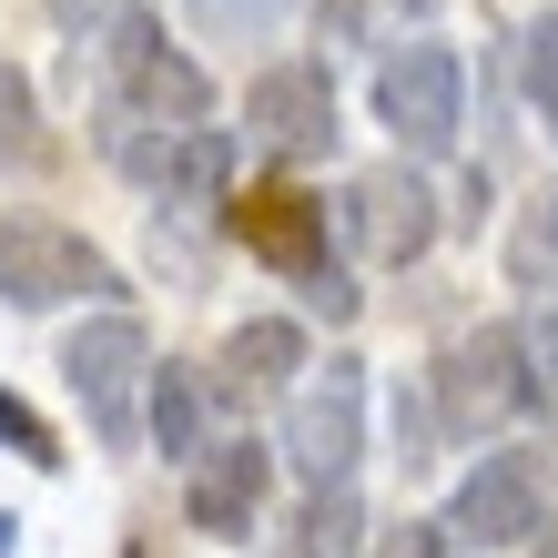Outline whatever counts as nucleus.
<instances>
[{
	"label": "nucleus",
	"instance_id": "2eb2a0df",
	"mask_svg": "<svg viewBox=\"0 0 558 558\" xmlns=\"http://www.w3.org/2000/svg\"><path fill=\"white\" fill-rule=\"evenodd\" d=\"M355 529H366L355 487H315L305 518H294V548H305V558H355Z\"/></svg>",
	"mask_w": 558,
	"mask_h": 558
},
{
	"label": "nucleus",
	"instance_id": "6e6552de",
	"mask_svg": "<svg viewBox=\"0 0 558 558\" xmlns=\"http://www.w3.org/2000/svg\"><path fill=\"white\" fill-rule=\"evenodd\" d=\"M355 447H366V366L355 355H325V376L284 416V457L305 468V487H345Z\"/></svg>",
	"mask_w": 558,
	"mask_h": 558
},
{
	"label": "nucleus",
	"instance_id": "4be33fe9",
	"mask_svg": "<svg viewBox=\"0 0 558 558\" xmlns=\"http://www.w3.org/2000/svg\"><path fill=\"white\" fill-rule=\"evenodd\" d=\"M204 11H214V21H244V31H265L275 11H294V0H204Z\"/></svg>",
	"mask_w": 558,
	"mask_h": 558
},
{
	"label": "nucleus",
	"instance_id": "f3484780",
	"mask_svg": "<svg viewBox=\"0 0 558 558\" xmlns=\"http://www.w3.org/2000/svg\"><path fill=\"white\" fill-rule=\"evenodd\" d=\"M518 61H529V102H538V122L558 133V11L529 21V51H518Z\"/></svg>",
	"mask_w": 558,
	"mask_h": 558
},
{
	"label": "nucleus",
	"instance_id": "423d86ee",
	"mask_svg": "<svg viewBox=\"0 0 558 558\" xmlns=\"http://www.w3.org/2000/svg\"><path fill=\"white\" fill-rule=\"evenodd\" d=\"M538 518H548V468L529 447H498V457H477V468L457 477L437 529L468 538V548H518V538H538Z\"/></svg>",
	"mask_w": 558,
	"mask_h": 558
},
{
	"label": "nucleus",
	"instance_id": "a211bd4d",
	"mask_svg": "<svg viewBox=\"0 0 558 558\" xmlns=\"http://www.w3.org/2000/svg\"><path fill=\"white\" fill-rule=\"evenodd\" d=\"M31 153H41V133H31V72L0 61V162H31Z\"/></svg>",
	"mask_w": 558,
	"mask_h": 558
},
{
	"label": "nucleus",
	"instance_id": "f257e3e1",
	"mask_svg": "<svg viewBox=\"0 0 558 558\" xmlns=\"http://www.w3.org/2000/svg\"><path fill=\"white\" fill-rule=\"evenodd\" d=\"M234 234H244L254 265H275L284 284H305V305H325V325H355L366 294L345 284V254H336V234H325V204H315V193L254 183L244 204H234Z\"/></svg>",
	"mask_w": 558,
	"mask_h": 558
},
{
	"label": "nucleus",
	"instance_id": "20e7f679",
	"mask_svg": "<svg viewBox=\"0 0 558 558\" xmlns=\"http://www.w3.org/2000/svg\"><path fill=\"white\" fill-rule=\"evenodd\" d=\"M61 376H72V397L92 416V437L102 447H133L143 437V397H153V336L133 315H92L72 345H61Z\"/></svg>",
	"mask_w": 558,
	"mask_h": 558
},
{
	"label": "nucleus",
	"instance_id": "412c9836",
	"mask_svg": "<svg viewBox=\"0 0 558 558\" xmlns=\"http://www.w3.org/2000/svg\"><path fill=\"white\" fill-rule=\"evenodd\" d=\"M426 437H437V426H426V397H397V457H407V468H426V457H437Z\"/></svg>",
	"mask_w": 558,
	"mask_h": 558
},
{
	"label": "nucleus",
	"instance_id": "b1692460",
	"mask_svg": "<svg viewBox=\"0 0 558 558\" xmlns=\"http://www.w3.org/2000/svg\"><path fill=\"white\" fill-rule=\"evenodd\" d=\"M538 558H558V487H548V518H538Z\"/></svg>",
	"mask_w": 558,
	"mask_h": 558
},
{
	"label": "nucleus",
	"instance_id": "ddd939ff",
	"mask_svg": "<svg viewBox=\"0 0 558 558\" xmlns=\"http://www.w3.org/2000/svg\"><path fill=\"white\" fill-rule=\"evenodd\" d=\"M223 183H234V133H214V122H204V133H173V153H162V204H193V214H204V204H223Z\"/></svg>",
	"mask_w": 558,
	"mask_h": 558
},
{
	"label": "nucleus",
	"instance_id": "dca6fc26",
	"mask_svg": "<svg viewBox=\"0 0 558 558\" xmlns=\"http://www.w3.org/2000/svg\"><path fill=\"white\" fill-rule=\"evenodd\" d=\"M518 345H529V397H538V416H558V305H538L529 325H518Z\"/></svg>",
	"mask_w": 558,
	"mask_h": 558
},
{
	"label": "nucleus",
	"instance_id": "0eeeda50",
	"mask_svg": "<svg viewBox=\"0 0 558 558\" xmlns=\"http://www.w3.org/2000/svg\"><path fill=\"white\" fill-rule=\"evenodd\" d=\"M538 407L529 397V345H518V325H477V336H457L437 355V416L468 426V437H487L498 416Z\"/></svg>",
	"mask_w": 558,
	"mask_h": 558
},
{
	"label": "nucleus",
	"instance_id": "39448f33",
	"mask_svg": "<svg viewBox=\"0 0 558 558\" xmlns=\"http://www.w3.org/2000/svg\"><path fill=\"white\" fill-rule=\"evenodd\" d=\"M376 122L397 133L407 153H447L457 122H468V72H457L447 41H407L376 61Z\"/></svg>",
	"mask_w": 558,
	"mask_h": 558
},
{
	"label": "nucleus",
	"instance_id": "393cba45",
	"mask_svg": "<svg viewBox=\"0 0 558 558\" xmlns=\"http://www.w3.org/2000/svg\"><path fill=\"white\" fill-rule=\"evenodd\" d=\"M11 548H21V518H0V558H11Z\"/></svg>",
	"mask_w": 558,
	"mask_h": 558
},
{
	"label": "nucleus",
	"instance_id": "a878e982",
	"mask_svg": "<svg viewBox=\"0 0 558 558\" xmlns=\"http://www.w3.org/2000/svg\"><path fill=\"white\" fill-rule=\"evenodd\" d=\"M548 254H558V204H548Z\"/></svg>",
	"mask_w": 558,
	"mask_h": 558
},
{
	"label": "nucleus",
	"instance_id": "f8f14e48",
	"mask_svg": "<svg viewBox=\"0 0 558 558\" xmlns=\"http://www.w3.org/2000/svg\"><path fill=\"white\" fill-rule=\"evenodd\" d=\"M294 366H305V325H284V315H254V325L223 336V386H234V397H265Z\"/></svg>",
	"mask_w": 558,
	"mask_h": 558
},
{
	"label": "nucleus",
	"instance_id": "aec40b11",
	"mask_svg": "<svg viewBox=\"0 0 558 558\" xmlns=\"http://www.w3.org/2000/svg\"><path fill=\"white\" fill-rule=\"evenodd\" d=\"M376 558H447V529H437V518H407V529L376 538Z\"/></svg>",
	"mask_w": 558,
	"mask_h": 558
},
{
	"label": "nucleus",
	"instance_id": "1a4fd4ad",
	"mask_svg": "<svg viewBox=\"0 0 558 558\" xmlns=\"http://www.w3.org/2000/svg\"><path fill=\"white\" fill-rule=\"evenodd\" d=\"M345 234L366 265H416L426 244H437V193H426L407 162H376V173L345 183Z\"/></svg>",
	"mask_w": 558,
	"mask_h": 558
},
{
	"label": "nucleus",
	"instance_id": "4468645a",
	"mask_svg": "<svg viewBox=\"0 0 558 558\" xmlns=\"http://www.w3.org/2000/svg\"><path fill=\"white\" fill-rule=\"evenodd\" d=\"M143 426H153V447H162V457H204V447H193V426H204V386H193L183 366H153Z\"/></svg>",
	"mask_w": 558,
	"mask_h": 558
},
{
	"label": "nucleus",
	"instance_id": "9d476101",
	"mask_svg": "<svg viewBox=\"0 0 558 558\" xmlns=\"http://www.w3.org/2000/svg\"><path fill=\"white\" fill-rule=\"evenodd\" d=\"M244 143H265L284 162L336 153V82H325V61H275V72L244 92Z\"/></svg>",
	"mask_w": 558,
	"mask_h": 558
},
{
	"label": "nucleus",
	"instance_id": "6ab92c4d",
	"mask_svg": "<svg viewBox=\"0 0 558 558\" xmlns=\"http://www.w3.org/2000/svg\"><path fill=\"white\" fill-rule=\"evenodd\" d=\"M0 447H11V457H31V468H61V437H51V426L11 397V386H0Z\"/></svg>",
	"mask_w": 558,
	"mask_h": 558
},
{
	"label": "nucleus",
	"instance_id": "bb28decb",
	"mask_svg": "<svg viewBox=\"0 0 558 558\" xmlns=\"http://www.w3.org/2000/svg\"><path fill=\"white\" fill-rule=\"evenodd\" d=\"M61 11H102V0H61Z\"/></svg>",
	"mask_w": 558,
	"mask_h": 558
},
{
	"label": "nucleus",
	"instance_id": "5701e85b",
	"mask_svg": "<svg viewBox=\"0 0 558 558\" xmlns=\"http://www.w3.org/2000/svg\"><path fill=\"white\" fill-rule=\"evenodd\" d=\"M325 21H336L345 41H355V21H366V0H325Z\"/></svg>",
	"mask_w": 558,
	"mask_h": 558
},
{
	"label": "nucleus",
	"instance_id": "f03ea898",
	"mask_svg": "<svg viewBox=\"0 0 558 558\" xmlns=\"http://www.w3.org/2000/svg\"><path fill=\"white\" fill-rule=\"evenodd\" d=\"M102 72H112V112L122 122H162V133H204V112H214V82H204V61H183L143 11H122L102 31Z\"/></svg>",
	"mask_w": 558,
	"mask_h": 558
},
{
	"label": "nucleus",
	"instance_id": "7ed1b4c3",
	"mask_svg": "<svg viewBox=\"0 0 558 558\" xmlns=\"http://www.w3.org/2000/svg\"><path fill=\"white\" fill-rule=\"evenodd\" d=\"M72 294H122L112 254L92 234H72V223H51V214H0V305L51 315Z\"/></svg>",
	"mask_w": 558,
	"mask_h": 558
},
{
	"label": "nucleus",
	"instance_id": "9b49d317",
	"mask_svg": "<svg viewBox=\"0 0 558 558\" xmlns=\"http://www.w3.org/2000/svg\"><path fill=\"white\" fill-rule=\"evenodd\" d=\"M265 487H275V447H254V437H223L193 457V487H183V518L204 538H244L254 529V508H265Z\"/></svg>",
	"mask_w": 558,
	"mask_h": 558
}]
</instances>
